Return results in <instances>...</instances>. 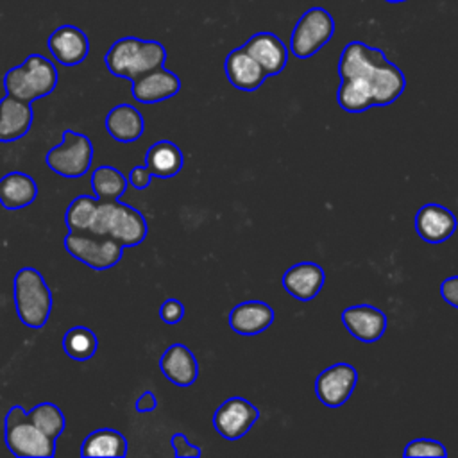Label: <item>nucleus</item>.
<instances>
[{
    "label": "nucleus",
    "instance_id": "nucleus-1",
    "mask_svg": "<svg viewBox=\"0 0 458 458\" xmlns=\"http://www.w3.org/2000/svg\"><path fill=\"white\" fill-rule=\"evenodd\" d=\"M338 106L347 113L394 104L406 88L403 70L386 59L385 52L363 41L344 47L338 61Z\"/></svg>",
    "mask_w": 458,
    "mask_h": 458
},
{
    "label": "nucleus",
    "instance_id": "nucleus-2",
    "mask_svg": "<svg viewBox=\"0 0 458 458\" xmlns=\"http://www.w3.org/2000/svg\"><path fill=\"white\" fill-rule=\"evenodd\" d=\"M166 48L156 39H140L125 36L116 39L106 52L104 63L111 75L134 81L136 77L163 66Z\"/></svg>",
    "mask_w": 458,
    "mask_h": 458
},
{
    "label": "nucleus",
    "instance_id": "nucleus-3",
    "mask_svg": "<svg viewBox=\"0 0 458 458\" xmlns=\"http://www.w3.org/2000/svg\"><path fill=\"white\" fill-rule=\"evenodd\" d=\"M91 233L107 236L123 247L140 245L148 233V224L140 209L120 200H98Z\"/></svg>",
    "mask_w": 458,
    "mask_h": 458
},
{
    "label": "nucleus",
    "instance_id": "nucleus-4",
    "mask_svg": "<svg viewBox=\"0 0 458 458\" xmlns=\"http://www.w3.org/2000/svg\"><path fill=\"white\" fill-rule=\"evenodd\" d=\"M59 81L55 64L41 55L29 54L21 64L13 66L4 75V88L7 95L34 102L50 95Z\"/></svg>",
    "mask_w": 458,
    "mask_h": 458
},
{
    "label": "nucleus",
    "instance_id": "nucleus-5",
    "mask_svg": "<svg viewBox=\"0 0 458 458\" xmlns=\"http://www.w3.org/2000/svg\"><path fill=\"white\" fill-rule=\"evenodd\" d=\"M13 297L18 318L23 326L43 327L52 311V292L45 277L34 267H23L13 281Z\"/></svg>",
    "mask_w": 458,
    "mask_h": 458
},
{
    "label": "nucleus",
    "instance_id": "nucleus-6",
    "mask_svg": "<svg viewBox=\"0 0 458 458\" xmlns=\"http://www.w3.org/2000/svg\"><path fill=\"white\" fill-rule=\"evenodd\" d=\"M4 438L11 454L20 458H52L55 454V440L36 428L20 404L11 406L5 413Z\"/></svg>",
    "mask_w": 458,
    "mask_h": 458
},
{
    "label": "nucleus",
    "instance_id": "nucleus-7",
    "mask_svg": "<svg viewBox=\"0 0 458 458\" xmlns=\"http://www.w3.org/2000/svg\"><path fill=\"white\" fill-rule=\"evenodd\" d=\"M45 163L61 177H82L89 172L93 163V143L89 136L73 129H64L61 143L47 152Z\"/></svg>",
    "mask_w": 458,
    "mask_h": 458
},
{
    "label": "nucleus",
    "instance_id": "nucleus-8",
    "mask_svg": "<svg viewBox=\"0 0 458 458\" xmlns=\"http://www.w3.org/2000/svg\"><path fill=\"white\" fill-rule=\"evenodd\" d=\"M66 252L91 270H107L123 256V245L91 231H68L63 238Z\"/></svg>",
    "mask_w": 458,
    "mask_h": 458
},
{
    "label": "nucleus",
    "instance_id": "nucleus-9",
    "mask_svg": "<svg viewBox=\"0 0 458 458\" xmlns=\"http://www.w3.org/2000/svg\"><path fill=\"white\" fill-rule=\"evenodd\" d=\"M335 32L333 16L322 7L308 9L295 23L290 36V52L297 59H308L315 55Z\"/></svg>",
    "mask_w": 458,
    "mask_h": 458
},
{
    "label": "nucleus",
    "instance_id": "nucleus-10",
    "mask_svg": "<svg viewBox=\"0 0 458 458\" xmlns=\"http://www.w3.org/2000/svg\"><path fill=\"white\" fill-rule=\"evenodd\" d=\"M259 419V410L245 397L233 395L225 399L213 413V428L225 440L245 437Z\"/></svg>",
    "mask_w": 458,
    "mask_h": 458
},
{
    "label": "nucleus",
    "instance_id": "nucleus-11",
    "mask_svg": "<svg viewBox=\"0 0 458 458\" xmlns=\"http://www.w3.org/2000/svg\"><path fill=\"white\" fill-rule=\"evenodd\" d=\"M358 383V370L354 365L340 361L324 369L315 379V394L327 408L342 406Z\"/></svg>",
    "mask_w": 458,
    "mask_h": 458
},
{
    "label": "nucleus",
    "instance_id": "nucleus-12",
    "mask_svg": "<svg viewBox=\"0 0 458 458\" xmlns=\"http://www.w3.org/2000/svg\"><path fill=\"white\" fill-rule=\"evenodd\" d=\"M342 324L358 342L370 344L379 340L386 331V315L372 304H354L342 311Z\"/></svg>",
    "mask_w": 458,
    "mask_h": 458
},
{
    "label": "nucleus",
    "instance_id": "nucleus-13",
    "mask_svg": "<svg viewBox=\"0 0 458 458\" xmlns=\"http://www.w3.org/2000/svg\"><path fill=\"white\" fill-rule=\"evenodd\" d=\"M48 50L63 66H77L89 54V39L86 32L75 25H59L48 36Z\"/></svg>",
    "mask_w": 458,
    "mask_h": 458
},
{
    "label": "nucleus",
    "instance_id": "nucleus-14",
    "mask_svg": "<svg viewBox=\"0 0 458 458\" xmlns=\"http://www.w3.org/2000/svg\"><path fill=\"white\" fill-rule=\"evenodd\" d=\"M413 224L419 238H422L431 245L445 242L454 234L458 227L454 213L449 208L435 202H428L420 206L415 213Z\"/></svg>",
    "mask_w": 458,
    "mask_h": 458
},
{
    "label": "nucleus",
    "instance_id": "nucleus-15",
    "mask_svg": "<svg viewBox=\"0 0 458 458\" xmlns=\"http://www.w3.org/2000/svg\"><path fill=\"white\" fill-rule=\"evenodd\" d=\"M132 98L140 104H157L172 98L181 89V79L165 66L154 68L131 81Z\"/></svg>",
    "mask_w": 458,
    "mask_h": 458
},
{
    "label": "nucleus",
    "instance_id": "nucleus-16",
    "mask_svg": "<svg viewBox=\"0 0 458 458\" xmlns=\"http://www.w3.org/2000/svg\"><path fill=\"white\" fill-rule=\"evenodd\" d=\"M283 288L301 302H308L318 295L326 283V272L318 263L301 261L286 268L283 274Z\"/></svg>",
    "mask_w": 458,
    "mask_h": 458
},
{
    "label": "nucleus",
    "instance_id": "nucleus-17",
    "mask_svg": "<svg viewBox=\"0 0 458 458\" xmlns=\"http://www.w3.org/2000/svg\"><path fill=\"white\" fill-rule=\"evenodd\" d=\"M243 48L263 68L267 77L281 73L288 63V48L274 32H256L245 41Z\"/></svg>",
    "mask_w": 458,
    "mask_h": 458
},
{
    "label": "nucleus",
    "instance_id": "nucleus-18",
    "mask_svg": "<svg viewBox=\"0 0 458 458\" xmlns=\"http://www.w3.org/2000/svg\"><path fill=\"white\" fill-rule=\"evenodd\" d=\"M34 122L32 102L7 95L0 100V141L9 143L23 138Z\"/></svg>",
    "mask_w": 458,
    "mask_h": 458
},
{
    "label": "nucleus",
    "instance_id": "nucleus-19",
    "mask_svg": "<svg viewBox=\"0 0 458 458\" xmlns=\"http://www.w3.org/2000/svg\"><path fill=\"white\" fill-rule=\"evenodd\" d=\"M229 327L243 336H254L274 322V310L263 301H243L229 311Z\"/></svg>",
    "mask_w": 458,
    "mask_h": 458
},
{
    "label": "nucleus",
    "instance_id": "nucleus-20",
    "mask_svg": "<svg viewBox=\"0 0 458 458\" xmlns=\"http://www.w3.org/2000/svg\"><path fill=\"white\" fill-rule=\"evenodd\" d=\"M159 369L170 383L182 388L193 385L199 376L197 358L184 344H172L166 347L159 358Z\"/></svg>",
    "mask_w": 458,
    "mask_h": 458
},
{
    "label": "nucleus",
    "instance_id": "nucleus-21",
    "mask_svg": "<svg viewBox=\"0 0 458 458\" xmlns=\"http://www.w3.org/2000/svg\"><path fill=\"white\" fill-rule=\"evenodd\" d=\"M225 75L236 89L242 91H256L267 79L263 68L254 61V57L243 48H234L227 54L224 63Z\"/></svg>",
    "mask_w": 458,
    "mask_h": 458
},
{
    "label": "nucleus",
    "instance_id": "nucleus-22",
    "mask_svg": "<svg viewBox=\"0 0 458 458\" xmlns=\"http://www.w3.org/2000/svg\"><path fill=\"white\" fill-rule=\"evenodd\" d=\"M184 165L182 150L170 140L152 143L145 154V170L157 179L175 177Z\"/></svg>",
    "mask_w": 458,
    "mask_h": 458
},
{
    "label": "nucleus",
    "instance_id": "nucleus-23",
    "mask_svg": "<svg viewBox=\"0 0 458 458\" xmlns=\"http://www.w3.org/2000/svg\"><path fill=\"white\" fill-rule=\"evenodd\" d=\"M106 131L113 140L120 143H131L143 134L145 120L134 106L118 104L109 109L106 116Z\"/></svg>",
    "mask_w": 458,
    "mask_h": 458
},
{
    "label": "nucleus",
    "instance_id": "nucleus-24",
    "mask_svg": "<svg viewBox=\"0 0 458 458\" xmlns=\"http://www.w3.org/2000/svg\"><path fill=\"white\" fill-rule=\"evenodd\" d=\"M38 197L36 181L23 172H9L0 177V204L5 209H21L30 206Z\"/></svg>",
    "mask_w": 458,
    "mask_h": 458
},
{
    "label": "nucleus",
    "instance_id": "nucleus-25",
    "mask_svg": "<svg viewBox=\"0 0 458 458\" xmlns=\"http://www.w3.org/2000/svg\"><path fill=\"white\" fill-rule=\"evenodd\" d=\"M127 454L125 437L111 428H100L91 431L81 445V456H114L122 458Z\"/></svg>",
    "mask_w": 458,
    "mask_h": 458
},
{
    "label": "nucleus",
    "instance_id": "nucleus-26",
    "mask_svg": "<svg viewBox=\"0 0 458 458\" xmlns=\"http://www.w3.org/2000/svg\"><path fill=\"white\" fill-rule=\"evenodd\" d=\"M89 184L98 200H120L129 186V179L111 165H98L91 172Z\"/></svg>",
    "mask_w": 458,
    "mask_h": 458
},
{
    "label": "nucleus",
    "instance_id": "nucleus-27",
    "mask_svg": "<svg viewBox=\"0 0 458 458\" xmlns=\"http://www.w3.org/2000/svg\"><path fill=\"white\" fill-rule=\"evenodd\" d=\"M98 347L97 335L86 326H75L63 336V349L68 358L75 361H88L93 358Z\"/></svg>",
    "mask_w": 458,
    "mask_h": 458
},
{
    "label": "nucleus",
    "instance_id": "nucleus-28",
    "mask_svg": "<svg viewBox=\"0 0 458 458\" xmlns=\"http://www.w3.org/2000/svg\"><path fill=\"white\" fill-rule=\"evenodd\" d=\"M30 422L39 428L47 437L57 440L66 426V419L63 410L54 403H39L27 411Z\"/></svg>",
    "mask_w": 458,
    "mask_h": 458
},
{
    "label": "nucleus",
    "instance_id": "nucleus-29",
    "mask_svg": "<svg viewBox=\"0 0 458 458\" xmlns=\"http://www.w3.org/2000/svg\"><path fill=\"white\" fill-rule=\"evenodd\" d=\"M98 208L95 195H77L66 208L64 224L68 231H89Z\"/></svg>",
    "mask_w": 458,
    "mask_h": 458
},
{
    "label": "nucleus",
    "instance_id": "nucleus-30",
    "mask_svg": "<svg viewBox=\"0 0 458 458\" xmlns=\"http://www.w3.org/2000/svg\"><path fill=\"white\" fill-rule=\"evenodd\" d=\"M403 456H431V458H445L447 449L442 442L431 438H415L408 442L403 449Z\"/></svg>",
    "mask_w": 458,
    "mask_h": 458
},
{
    "label": "nucleus",
    "instance_id": "nucleus-31",
    "mask_svg": "<svg viewBox=\"0 0 458 458\" xmlns=\"http://www.w3.org/2000/svg\"><path fill=\"white\" fill-rule=\"evenodd\" d=\"M170 444L174 447V454L177 458H199L202 454V449L188 440L182 433H174L170 438Z\"/></svg>",
    "mask_w": 458,
    "mask_h": 458
},
{
    "label": "nucleus",
    "instance_id": "nucleus-32",
    "mask_svg": "<svg viewBox=\"0 0 458 458\" xmlns=\"http://www.w3.org/2000/svg\"><path fill=\"white\" fill-rule=\"evenodd\" d=\"M182 317H184V306L177 299H166L159 306V318L165 324H177L182 320Z\"/></svg>",
    "mask_w": 458,
    "mask_h": 458
},
{
    "label": "nucleus",
    "instance_id": "nucleus-33",
    "mask_svg": "<svg viewBox=\"0 0 458 458\" xmlns=\"http://www.w3.org/2000/svg\"><path fill=\"white\" fill-rule=\"evenodd\" d=\"M440 295L449 306L458 310V276L445 277L440 283Z\"/></svg>",
    "mask_w": 458,
    "mask_h": 458
},
{
    "label": "nucleus",
    "instance_id": "nucleus-34",
    "mask_svg": "<svg viewBox=\"0 0 458 458\" xmlns=\"http://www.w3.org/2000/svg\"><path fill=\"white\" fill-rule=\"evenodd\" d=\"M129 182L132 188L136 190H145L148 184H150V179L152 175L145 170L143 165H138V166H132V170L129 172Z\"/></svg>",
    "mask_w": 458,
    "mask_h": 458
},
{
    "label": "nucleus",
    "instance_id": "nucleus-35",
    "mask_svg": "<svg viewBox=\"0 0 458 458\" xmlns=\"http://www.w3.org/2000/svg\"><path fill=\"white\" fill-rule=\"evenodd\" d=\"M156 406H157V397H156V394L150 392V390L143 392V394L136 399V404H134V408H136L138 413H148V411L156 410Z\"/></svg>",
    "mask_w": 458,
    "mask_h": 458
},
{
    "label": "nucleus",
    "instance_id": "nucleus-36",
    "mask_svg": "<svg viewBox=\"0 0 458 458\" xmlns=\"http://www.w3.org/2000/svg\"><path fill=\"white\" fill-rule=\"evenodd\" d=\"M385 2H390V4H397V2H406V0H385Z\"/></svg>",
    "mask_w": 458,
    "mask_h": 458
}]
</instances>
